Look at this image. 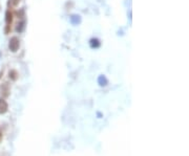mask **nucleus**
<instances>
[{"instance_id": "1", "label": "nucleus", "mask_w": 189, "mask_h": 156, "mask_svg": "<svg viewBox=\"0 0 189 156\" xmlns=\"http://www.w3.org/2000/svg\"><path fill=\"white\" fill-rule=\"evenodd\" d=\"M19 45H20V43H19V40L17 37H13L11 40H9V51H13V53H15V51H18Z\"/></svg>"}, {"instance_id": "2", "label": "nucleus", "mask_w": 189, "mask_h": 156, "mask_svg": "<svg viewBox=\"0 0 189 156\" xmlns=\"http://www.w3.org/2000/svg\"><path fill=\"white\" fill-rule=\"evenodd\" d=\"M7 103L4 101L3 99H0V114H4L5 112L7 111Z\"/></svg>"}, {"instance_id": "3", "label": "nucleus", "mask_w": 189, "mask_h": 156, "mask_svg": "<svg viewBox=\"0 0 189 156\" xmlns=\"http://www.w3.org/2000/svg\"><path fill=\"white\" fill-rule=\"evenodd\" d=\"M99 84L101 86H105L107 84V80H106V78L104 76H101L99 78Z\"/></svg>"}, {"instance_id": "4", "label": "nucleus", "mask_w": 189, "mask_h": 156, "mask_svg": "<svg viewBox=\"0 0 189 156\" xmlns=\"http://www.w3.org/2000/svg\"><path fill=\"white\" fill-rule=\"evenodd\" d=\"M9 78H11L13 81L17 80V72H16V70H11V71H9Z\"/></svg>"}, {"instance_id": "5", "label": "nucleus", "mask_w": 189, "mask_h": 156, "mask_svg": "<svg viewBox=\"0 0 189 156\" xmlns=\"http://www.w3.org/2000/svg\"><path fill=\"white\" fill-rule=\"evenodd\" d=\"M5 16H7V18H5V20H7V24H9V23L12 22V19H13L12 17H13V16H12V14L9 13V11L7 12V14H5Z\"/></svg>"}, {"instance_id": "6", "label": "nucleus", "mask_w": 189, "mask_h": 156, "mask_svg": "<svg viewBox=\"0 0 189 156\" xmlns=\"http://www.w3.org/2000/svg\"><path fill=\"white\" fill-rule=\"evenodd\" d=\"M99 45H100V43H99V41H98L97 39H92V47H98Z\"/></svg>"}, {"instance_id": "7", "label": "nucleus", "mask_w": 189, "mask_h": 156, "mask_svg": "<svg viewBox=\"0 0 189 156\" xmlns=\"http://www.w3.org/2000/svg\"><path fill=\"white\" fill-rule=\"evenodd\" d=\"M23 28H24V22H21L20 24H18V26H17V32H22Z\"/></svg>"}, {"instance_id": "8", "label": "nucleus", "mask_w": 189, "mask_h": 156, "mask_svg": "<svg viewBox=\"0 0 189 156\" xmlns=\"http://www.w3.org/2000/svg\"><path fill=\"white\" fill-rule=\"evenodd\" d=\"M19 1H20V0H12V3L14 5H17L19 3Z\"/></svg>"}, {"instance_id": "9", "label": "nucleus", "mask_w": 189, "mask_h": 156, "mask_svg": "<svg viewBox=\"0 0 189 156\" xmlns=\"http://www.w3.org/2000/svg\"><path fill=\"white\" fill-rule=\"evenodd\" d=\"M1 138H2V134L0 133V140H1Z\"/></svg>"}]
</instances>
